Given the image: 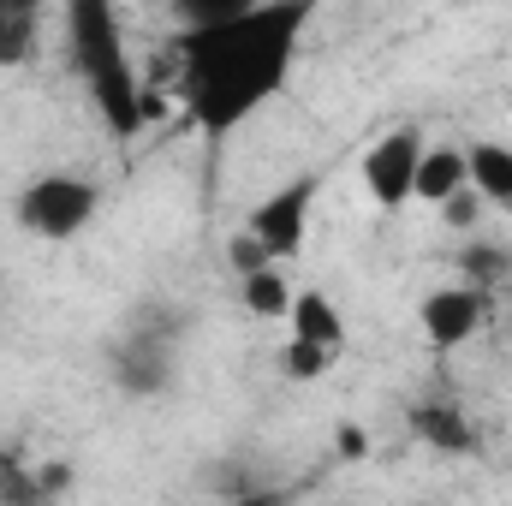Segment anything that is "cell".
Instances as JSON below:
<instances>
[{
    "label": "cell",
    "mask_w": 512,
    "mask_h": 506,
    "mask_svg": "<svg viewBox=\"0 0 512 506\" xmlns=\"http://www.w3.org/2000/svg\"><path fill=\"white\" fill-rule=\"evenodd\" d=\"M316 197H322V173H292V179H280L262 203H251L245 233L262 245V256H268L274 268H286V262L304 256L310 221H316Z\"/></svg>",
    "instance_id": "4"
},
{
    "label": "cell",
    "mask_w": 512,
    "mask_h": 506,
    "mask_svg": "<svg viewBox=\"0 0 512 506\" xmlns=\"http://www.w3.org/2000/svg\"><path fill=\"white\" fill-rule=\"evenodd\" d=\"M364 447H370V441H364V435L346 423V429H340V453H364Z\"/></svg>",
    "instance_id": "16"
},
{
    "label": "cell",
    "mask_w": 512,
    "mask_h": 506,
    "mask_svg": "<svg viewBox=\"0 0 512 506\" xmlns=\"http://www.w3.org/2000/svg\"><path fill=\"white\" fill-rule=\"evenodd\" d=\"M459 191H471L465 143H429V149H423V161H417V203L441 209V203H453Z\"/></svg>",
    "instance_id": "9"
},
{
    "label": "cell",
    "mask_w": 512,
    "mask_h": 506,
    "mask_svg": "<svg viewBox=\"0 0 512 506\" xmlns=\"http://www.w3.org/2000/svg\"><path fill=\"white\" fill-rule=\"evenodd\" d=\"M465 173H471V191L483 197V209H512V143L495 137H471L465 143Z\"/></svg>",
    "instance_id": "8"
},
{
    "label": "cell",
    "mask_w": 512,
    "mask_h": 506,
    "mask_svg": "<svg viewBox=\"0 0 512 506\" xmlns=\"http://www.w3.org/2000/svg\"><path fill=\"white\" fill-rule=\"evenodd\" d=\"M42 54V12L0 0V66H30Z\"/></svg>",
    "instance_id": "11"
},
{
    "label": "cell",
    "mask_w": 512,
    "mask_h": 506,
    "mask_svg": "<svg viewBox=\"0 0 512 506\" xmlns=\"http://www.w3.org/2000/svg\"><path fill=\"white\" fill-rule=\"evenodd\" d=\"M292 298H298V286H292L286 268H274V262L239 280V304L251 310L256 322H286V316H292Z\"/></svg>",
    "instance_id": "10"
},
{
    "label": "cell",
    "mask_w": 512,
    "mask_h": 506,
    "mask_svg": "<svg viewBox=\"0 0 512 506\" xmlns=\"http://www.w3.org/2000/svg\"><path fill=\"white\" fill-rule=\"evenodd\" d=\"M227 262H233V280H245V274H256V268H268L262 245H256V239L245 233V227H239V233L227 239Z\"/></svg>",
    "instance_id": "14"
},
{
    "label": "cell",
    "mask_w": 512,
    "mask_h": 506,
    "mask_svg": "<svg viewBox=\"0 0 512 506\" xmlns=\"http://www.w3.org/2000/svg\"><path fill=\"white\" fill-rule=\"evenodd\" d=\"M423 131L417 126H393L382 131L370 149H364V191H370V203L393 215V209H405V203H417V161H423Z\"/></svg>",
    "instance_id": "5"
},
{
    "label": "cell",
    "mask_w": 512,
    "mask_h": 506,
    "mask_svg": "<svg viewBox=\"0 0 512 506\" xmlns=\"http://www.w3.org/2000/svg\"><path fill=\"white\" fill-rule=\"evenodd\" d=\"M66 42H72V66H78L102 126L114 137H137L149 120V102H143V78L131 66L120 12L108 0H72L66 6Z\"/></svg>",
    "instance_id": "2"
},
{
    "label": "cell",
    "mask_w": 512,
    "mask_h": 506,
    "mask_svg": "<svg viewBox=\"0 0 512 506\" xmlns=\"http://www.w3.org/2000/svg\"><path fill=\"white\" fill-rule=\"evenodd\" d=\"M489 322V298L477 286H429L417 298V334L435 346V352H459L483 334Z\"/></svg>",
    "instance_id": "6"
},
{
    "label": "cell",
    "mask_w": 512,
    "mask_h": 506,
    "mask_svg": "<svg viewBox=\"0 0 512 506\" xmlns=\"http://www.w3.org/2000/svg\"><path fill=\"white\" fill-rule=\"evenodd\" d=\"M477 215H483V197L477 191H459L453 203H441V221L447 227H477Z\"/></svg>",
    "instance_id": "15"
},
{
    "label": "cell",
    "mask_w": 512,
    "mask_h": 506,
    "mask_svg": "<svg viewBox=\"0 0 512 506\" xmlns=\"http://www.w3.org/2000/svg\"><path fill=\"white\" fill-rule=\"evenodd\" d=\"M417 429H423V441H435V447H477V435L465 429L459 411H417Z\"/></svg>",
    "instance_id": "12"
},
{
    "label": "cell",
    "mask_w": 512,
    "mask_h": 506,
    "mask_svg": "<svg viewBox=\"0 0 512 506\" xmlns=\"http://www.w3.org/2000/svg\"><path fill=\"white\" fill-rule=\"evenodd\" d=\"M286 328H292L286 340H298V346H316V352H334V358H340V346H346V316H340V304H334L322 286H298Z\"/></svg>",
    "instance_id": "7"
},
{
    "label": "cell",
    "mask_w": 512,
    "mask_h": 506,
    "mask_svg": "<svg viewBox=\"0 0 512 506\" xmlns=\"http://www.w3.org/2000/svg\"><path fill=\"white\" fill-rule=\"evenodd\" d=\"M96 209H102V185L90 173H66V167L60 173H36L18 191V203H12L18 227L30 239H42V245H72L96 221Z\"/></svg>",
    "instance_id": "3"
},
{
    "label": "cell",
    "mask_w": 512,
    "mask_h": 506,
    "mask_svg": "<svg viewBox=\"0 0 512 506\" xmlns=\"http://www.w3.org/2000/svg\"><path fill=\"white\" fill-rule=\"evenodd\" d=\"M310 0H221L191 6L179 30V102L203 137H233L298 72Z\"/></svg>",
    "instance_id": "1"
},
{
    "label": "cell",
    "mask_w": 512,
    "mask_h": 506,
    "mask_svg": "<svg viewBox=\"0 0 512 506\" xmlns=\"http://www.w3.org/2000/svg\"><path fill=\"white\" fill-rule=\"evenodd\" d=\"M239 506H268V501H239Z\"/></svg>",
    "instance_id": "17"
},
{
    "label": "cell",
    "mask_w": 512,
    "mask_h": 506,
    "mask_svg": "<svg viewBox=\"0 0 512 506\" xmlns=\"http://www.w3.org/2000/svg\"><path fill=\"white\" fill-rule=\"evenodd\" d=\"M328 364H334V352H316V346H298V340L280 346V376L286 381H316L328 376Z\"/></svg>",
    "instance_id": "13"
}]
</instances>
